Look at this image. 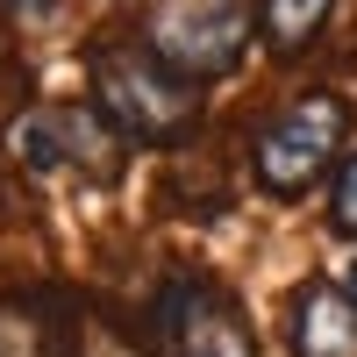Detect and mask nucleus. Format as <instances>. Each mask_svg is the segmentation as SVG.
Instances as JSON below:
<instances>
[{"label": "nucleus", "mask_w": 357, "mask_h": 357, "mask_svg": "<svg viewBox=\"0 0 357 357\" xmlns=\"http://www.w3.org/2000/svg\"><path fill=\"white\" fill-rule=\"evenodd\" d=\"M86 79H93V107L107 114V129L136 151L178 143L200 122V79L172 72L151 43H100Z\"/></svg>", "instance_id": "1"}, {"label": "nucleus", "mask_w": 357, "mask_h": 357, "mask_svg": "<svg viewBox=\"0 0 357 357\" xmlns=\"http://www.w3.org/2000/svg\"><path fill=\"white\" fill-rule=\"evenodd\" d=\"M343 151V100L336 93H301L279 114H264L250 136V165L264 193H307Z\"/></svg>", "instance_id": "2"}, {"label": "nucleus", "mask_w": 357, "mask_h": 357, "mask_svg": "<svg viewBox=\"0 0 357 357\" xmlns=\"http://www.w3.org/2000/svg\"><path fill=\"white\" fill-rule=\"evenodd\" d=\"M15 158L29 172H43V178H93V186H107L114 172H122V136L107 129V114L100 107H43V114H22L15 122Z\"/></svg>", "instance_id": "3"}, {"label": "nucleus", "mask_w": 357, "mask_h": 357, "mask_svg": "<svg viewBox=\"0 0 357 357\" xmlns=\"http://www.w3.org/2000/svg\"><path fill=\"white\" fill-rule=\"evenodd\" d=\"M250 29H257L250 0H186V8H165L151 22V50L186 79H222L236 72Z\"/></svg>", "instance_id": "4"}, {"label": "nucleus", "mask_w": 357, "mask_h": 357, "mask_svg": "<svg viewBox=\"0 0 357 357\" xmlns=\"http://www.w3.org/2000/svg\"><path fill=\"white\" fill-rule=\"evenodd\" d=\"M165 336H172L178 357H257L243 307L207 279H178L165 293Z\"/></svg>", "instance_id": "5"}, {"label": "nucleus", "mask_w": 357, "mask_h": 357, "mask_svg": "<svg viewBox=\"0 0 357 357\" xmlns=\"http://www.w3.org/2000/svg\"><path fill=\"white\" fill-rule=\"evenodd\" d=\"M293 357H357V301L350 286L307 279L293 301Z\"/></svg>", "instance_id": "6"}, {"label": "nucleus", "mask_w": 357, "mask_h": 357, "mask_svg": "<svg viewBox=\"0 0 357 357\" xmlns=\"http://www.w3.org/2000/svg\"><path fill=\"white\" fill-rule=\"evenodd\" d=\"M336 0H264L257 8V36L272 43V57H301L321 29H329Z\"/></svg>", "instance_id": "7"}, {"label": "nucleus", "mask_w": 357, "mask_h": 357, "mask_svg": "<svg viewBox=\"0 0 357 357\" xmlns=\"http://www.w3.org/2000/svg\"><path fill=\"white\" fill-rule=\"evenodd\" d=\"M329 222L357 243V151L336 165V178H329Z\"/></svg>", "instance_id": "8"}, {"label": "nucleus", "mask_w": 357, "mask_h": 357, "mask_svg": "<svg viewBox=\"0 0 357 357\" xmlns=\"http://www.w3.org/2000/svg\"><path fill=\"white\" fill-rule=\"evenodd\" d=\"M22 8H29V15H50V0H15V15H22Z\"/></svg>", "instance_id": "9"}, {"label": "nucleus", "mask_w": 357, "mask_h": 357, "mask_svg": "<svg viewBox=\"0 0 357 357\" xmlns=\"http://www.w3.org/2000/svg\"><path fill=\"white\" fill-rule=\"evenodd\" d=\"M343 286H350V301H357V264H350V279H343Z\"/></svg>", "instance_id": "10"}]
</instances>
